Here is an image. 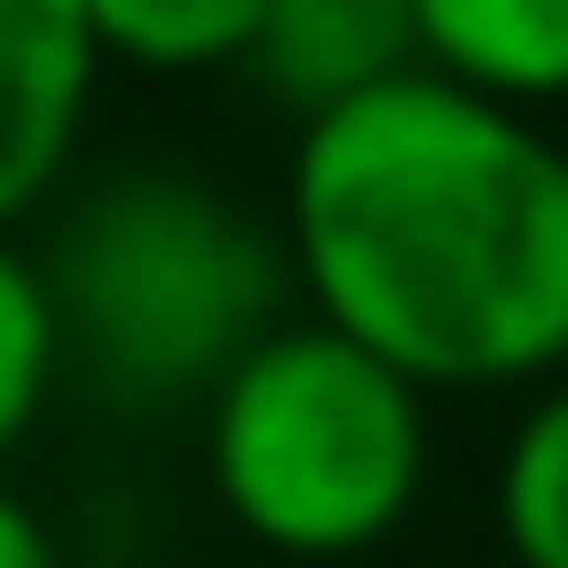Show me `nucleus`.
<instances>
[{
    "instance_id": "1a4fd4ad",
    "label": "nucleus",
    "mask_w": 568,
    "mask_h": 568,
    "mask_svg": "<svg viewBox=\"0 0 568 568\" xmlns=\"http://www.w3.org/2000/svg\"><path fill=\"white\" fill-rule=\"evenodd\" d=\"M50 389H60V320H50L40 260L20 240H0V459L30 439Z\"/></svg>"
},
{
    "instance_id": "f257e3e1",
    "label": "nucleus",
    "mask_w": 568,
    "mask_h": 568,
    "mask_svg": "<svg viewBox=\"0 0 568 568\" xmlns=\"http://www.w3.org/2000/svg\"><path fill=\"white\" fill-rule=\"evenodd\" d=\"M280 250L310 320L409 389L568 379V140L399 70L290 140Z\"/></svg>"
},
{
    "instance_id": "f03ea898",
    "label": "nucleus",
    "mask_w": 568,
    "mask_h": 568,
    "mask_svg": "<svg viewBox=\"0 0 568 568\" xmlns=\"http://www.w3.org/2000/svg\"><path fill=\"white\" fill-rule=\"evenodd\" d=\"M40 290L60 320V369H80L120 409L210 399L280 320H290V250L280 230L200 170L140 160L50 200Z\"/></svg>"
},
{
    "instance_id": "0eeeda50",
    "label": "nucleus",
    "mask_w": 568,
    "mask_h": 568,
    "mask_svg": "<svg viewBox=\"0 0 568 568\" xmlns=\"http://www.w3.org/2000/svg\"><path fill=\"white\" fill-rule=\"evenodd\" d=\"M80 10L100 40V70L200 80V70H250L270 0H80Z\"/></svg>"
},
{
    "instance_id": "39448f33",
    "label": "nucleus",
    "mask_w": 568,
    "mask_h": 568,
    "mask_svg": "<svg viewBox=\"0 0 568 568\" xmlns=\"http://www.w3.org/2000/svg\"><path fill=\"white\" fill-rule=\"evenodd\" d=\"M250 70L270 100L320 120V110L419 70V20H409V0H270Z\"/></svg>"
},
{
    "instance_id": "6e6552de",
    "label": "nucleus",
    "mask_w": 568,
    "mask_h": 568,
    "mask_svg": "<svg viewBox=\"0 0 568 568\" xmlns=\"http://www.w3.org/2000/svg\"><path fill=\"white\" fill-rule=\"evenodd\" d=\"M499 539L519 568H568V379H549L499 449Z\"/></svg>"
},
{
    "instance_id": "9d476101",
    "label": "nucleus",
    "mask_w": 568,
    "mask_h": 568,
    "mask_svg": "<svg viewBox=\"0 0 568 568\" xmlns=\"http://www.w3.org/2000/svg\"><path fill=\"white\" fill-rule=\"evenodd\" d=\"M0 568H60V529L0 479Z\"/></svg>"
},
{
    "instance_id": "423d86ee",
    "label": "nucleus",
    "mask_w": 568,
    "mask_h": 568,
    "mask_svg": "<svg viewBox=\"0 0 568 568\" xmlns=\"http://www.w3.org/2000/svg\"><path fill=\"white\" fill-rule=\"evenodd\" d=\"M409 20L419 70L529 120L568 100V0H409Z\"/></svg>"
},
{
    "instance_id": "20e7f679",
    "label": "nucleus",
    "mask_w": 568,
    "mask_h": 568,
    "mask_svg": "<svg viewBox=\"0 0 568 568\" xmlns=\"http://www.w3.org/2000/svg\"><path fill=\"white\" fill-rule=\"evenodd\" d=\"M90 100H100L90 10L80 0H0V240L70 190Z\"/></svg>"
},
{
    "instance_id": "7ed1b4c3",
    "label": "nucleus",
    "mask_w": 568,
    "mask_h": 568,
    "mask_svg": "<svg viewBox=\"0 0 568 568\" xmlns=\"http://www.w3.org/2000/svg\"><path fill=\"white\" fill-rule=\"evenodd\" d=\"M200 459L220 509L280 559H359L429 489V389L290 310L210 399Z\"/></svg>"
}]
</instances>
